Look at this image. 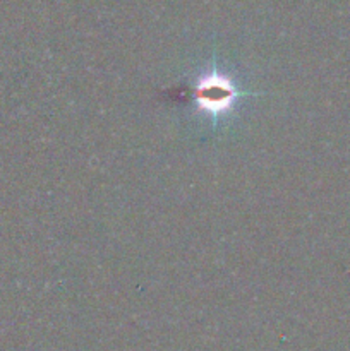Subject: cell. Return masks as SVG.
Here are the masks:
<instances>
[{"mask_svg":"<svg viewBox=\"0 0 350 351\" xmlns=\"http://www.w3.org/2000/svg\"><path fill=\"white\" fill-rule=\"evenodd\" d=\"M237 89L226 75L211 72L201 77L194 89V98L199 108L206 110L211 115H222L233 106L237 99Z\"/></svg>","mask_w":350,"mask_h":351,"instance_id":"cell-1","label":"cell"}]
</instances>
